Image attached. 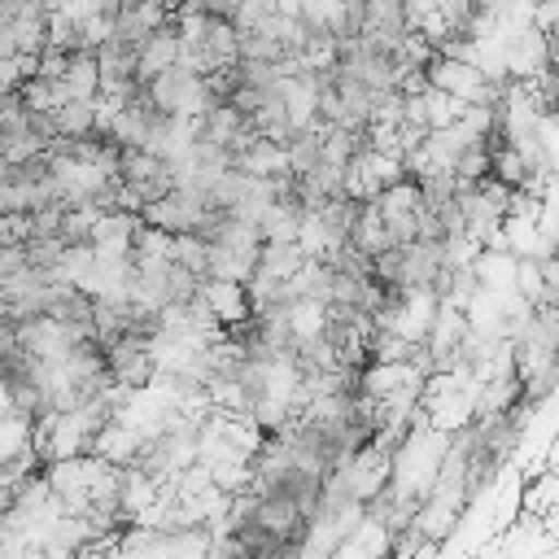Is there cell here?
I'll list each match as a JSON object with an SVG mask.
<instances>
[{"instance_id":"cell-1","label":"cell","mask_w":559,"mask_h":559,"mask_svg":"<svg viewBox=\"0 0 559 559\" xmlns=\"http://www.w3.org/2000/svg\"><path fill=\"white\" fill-rule=\"evenodd\" d=\"M114 175H118V183L127 188V197L135 201V210H144V205H153V201H162V197L175 192V170H170V162L157 157V153H148V148H122Z\"/></svg>"},{"instance_id":"cell-2","label":"cell","mask_w":559,"mask_h":559,"mask_svg":"<svg viewBox=\"0 0 559 559\" xmlns=\"http://www.w3.org/2000/svg\"><path fill=\"white\" fill-rule=\"evenodd\" d=\"M105 380L122 393H144L157 380V354L153 341H135L122 336L114 345H105Z\"/></svg>"},{"instance_id":"cell-3","label":"cell","mask_w":559,"mask_h":559,"mask_svg":"<svg viewBox=\"0 0 559 559\" xmlns=\"http://www.w3.org/2000/svg\"><path fill=\"white\" fill-rule=\"evenodd\" d=\"M201 306L210 310V319L223 332L253 319V297H249V284H240V280H205L201 284Z\"/></svg>"},{"instance_id":"cell-4","label":"cell","mask_w":559,"mask_h":559,"mask_svg":"<svg viewBox=\"0 0 559 559\" xmlns=\"http://www.w3.org/2000/svg\"><path fill=\"white\" fill-rule=\"evenodd\" d=\"M179 57H183V44H179L175 17H170V26L153 31V35L140 44V52H135V83H140V87H148L157 74L175 70V66H179Z\"/></svg>"},{"instance_id":"cell-5","label":"cell","mask_w":559,"mask_h":559,"mask_svg":"<svg viewBox=\"0 0 559 559\" xmlns=\"http://www.w3.org/2000/svg\"><path fill=\"white\" fill-rule=\"evenodd\" d=\"M419 109H424V127H428V131H450V127L463 118L467 105H459L454 96H445V92H437V87H424V92H419Z\"/></svg>"},{"instance_id":"cell-6","label":"cell","mask_w":559,"mask_h":559,"mask_svg":"<svg viewBox=\"0 0 559 559\" xmlns=\"http://www.w3.org/2000/svg\"><path fill=\"white\" fill-rule=\"evenodd\" d=\"M22 9H26V0H0V31H9L22 17Z\"/></svg>"}]
</instances>
